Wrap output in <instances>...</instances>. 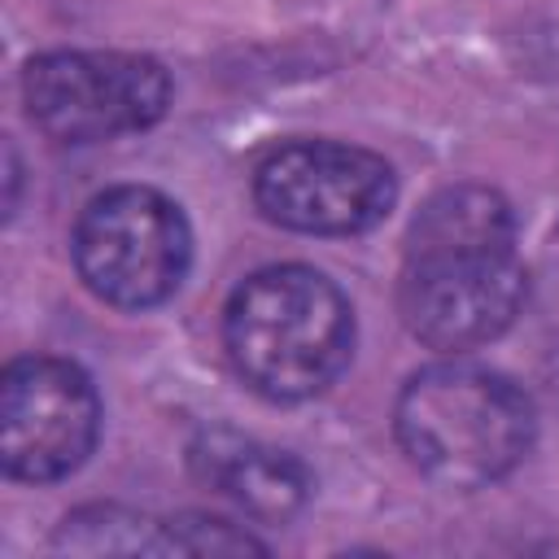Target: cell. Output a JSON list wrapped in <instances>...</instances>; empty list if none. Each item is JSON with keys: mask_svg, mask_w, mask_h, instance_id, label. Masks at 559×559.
Masks as SVG:
<instances>
[{"mask_svg": "<svg viewBox=\"0 0 559 559\" xmlns=\"http://www.w3.org/2000/svg\"><path fill=\"white\" fill-rule=\"evenodd\" d=\"M188 463L197 480L218 489L245 515L262 524L293 520L310 498V472L280 445L245 437L236 428H205L188 445Z\"/></svg>", "mask_w": 559, "mask_h": 559, "instance_id": "cell-8", "label": "cell"}, {"mask_svg": "<svg viewBox=\"0 0 559 559\" xmlns=\"http://www.w3.org/2000/svg\"><path fill=\"white\" fill-rule=\"evenodd\" d=\"M100 432V397L83 367L26 354L0 376V463L13 480L48 485L83 467Z\"/></svg>", "mask_w": 559, "mask_h": 559, "instance_id": "cell-7", "label": "cell"}, {"mask_svg": "<svg viewBox=\"0 0 559 559\" xmlns=\"http://www.w3.org/2000/svg\"><path fill=\"white\" fill-rule=\"evenodd\" d=\"M397 201L393 166L341 140H288L253 170V205L301 236L371 231Z\"/></svg>", "mask_w": 559, "mask_h": 559, "instance_id": "cell-6", "label": "cell"}, {"mask_svg": "<svg viewBox=\"0 0 559 559\" xmlns=\"http://www.w3.org/2000/svg\"><path fill=\"white\" fill-rule=\"evenodd\" d=\"M393 432L411 467L432 485L485 489L520 467L537 432V411L511 376L450 358L402 384Z\"/></svg>", "mask_w": 559, "mask_h": 559, "instance_id": "cell-3", "label": "cell"}, {"mask_svg": "<svg viewBox=\"0 0 559 559\" xmlns=\"http://www.w3.org/2000/svg\"><path fill=\"white\" fill-rule=\"evenodd\" d=\"M166 524H170V550H183V555H245V550H266L253 533L236 528L231 520L205 515V511H188V515H175Z\"/></svg>", "mask_w": 559, "mask_h": 559, "instance_id": "cell-10", "label": "cell"}, {"mask_svg": "<svg viewBox=\"0 0 559 559\" xmlns=\"http://www.w3.org/2000/svg\"><path fill=\"white\" fill-rule=\"evenodd\" d=\"M231 371L266 402H306L336 384L354 354V310L314 266H262L223 310Z\"/></svg>", "mask_w": 559, "mask_h": 559, "instance_id": "cell-2", "label": "cell"}, {"mask_svg": "<svg viewBox=\"0 0 559 559\" xmlns=\"http://www.w3.org/2000/svg\"><path fill=\"white\" fill-rule=\"evenodd\" d=\"M528 297L515 253V218L502 192L454 183L432 192L406 227L397 314L406 332L441 354L498 341Z\"/></svg>", "mask_w": 559, "mask_h": 559, "instance_id": "cell-1", "label": "cell"}, {"mask_svg": "<svg viewBox=\"0 0 559 559\" xmlns=\"http://www.w3.org/2000/svg\"><path fill=\"white\" fill-rule=\"evenodd\" d=\"M70 258L92 297L118 310H148L183 284L192 231L166 192L122 183L83 205L70 236Z\"/></svg>", "mask_w": 559, "mask_h": 559, "instance_id": "cell-4", "label": "cell"}, {"mask_svg": "<svg viewBox=\"0 0 559 559\" xmlns=\"http://www.w3.org/2000/svg\"><path fill=\"white\" fill-rule=\"evenodd\" d=\"M31 122L57 144H100L153 127L170 105V74L140 52H39L22 70Z\"/></svg>", "mask_w": 559, "mask_h": 559, "instance_id": "cell-5", "label": "cell"}, {"mask_svg": "<svg viewBox=\"0 0 559 559\" xmlns=\"http://www.w3.org/2000/svg\"><path fill=\"white\" fill-rule=\"evenodd\" d=\"M52 550L70 555H166L170 550V524L135 515L127 507H83L61 520Z\"/></svg>", "mask_w": 559, "mask_h": 559, "instance_id": "cell-9", "label": "cell"}]
</instances>
